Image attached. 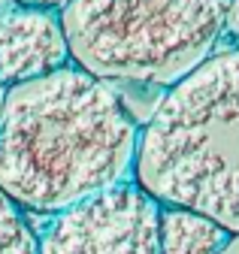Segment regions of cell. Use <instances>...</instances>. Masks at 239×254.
Instances as JSON below:
<instances>
[{
    "mask_svg": "<svg viewBox=\"0 0 239 254\" xmlns=\"http://www.w3.org/2000/svg\"><path fill=\"white\" fill-rule=\"evenodd\" d=\"M139 127L118 91L76 64L6 88L0 190L34 215H55L133 179Z\"/></svg>",
    "mask_w": 239,
    "mask_h": 254,
    "instance_id": "obj_1",
    "label": "cell"
},
{
    "mask_svg": "<svg viewBox=\"0 0 239 254\" xmlns=\"http://www.w3.org/2000/svg\"><path fill=\"white\" fill-rule=\"evenodd\" d=\"M133 182L239 230V49L176 82L139 130Z\"/></svg>",
    "mask_w": 239,
    "mask_h": 254,
    "instance_id": "obj_2",
    "label": "cell"
},
{
    "mask_svg": "<svg viewBox=\"0 0 239 254\" xmlns=\"http://www.w3.org/2000/svg\"><path fill=\"white\" fill-rule=\"evenodd\" d=\"M58 12L79 70L173 88L215 55L227 0H70Z\"/></svg>",
    "mask_w": 239,
    "mask_h": 254,
    "instance_id": "obj_3",
    "label": "cell"
},
{
    "mask_svg": "<svg viewBox=\"0 0 239 254\" xmlns=\"http://www.w3.org/2000/svg\"><path fill=\"white\" fill-rule=\"evenodd\" d=\"M37 254H161V203L133 179L103 188L46 215Z\"/></svg>",
    "mask_w": 239,
    "mask_h": 254,
    "instance_id": "obj_4",
    "label": "cell"
},
{
    "mask_svg": "<svg viewBox=\"0 0 239 254\" xmlns=\"http://www.w3.org/2000/svg\"><path fill=\"white\" fill-rule=\"evenodd\" d=\"M61 12L49 6L0 0V82L6 88L70 67Z\"/></svg>",
    "mask_w": 239,
    "mask_h": 254,
    "instance_id": "obj_5",
    "label": "cell"
},
{
    "mask_svg": "<svg viewBox=\"0 0 239 254\" xmlns=\"http://www.w3.org/2000/svg\"><path fill=\"white\" fill-rule=\"evenodd\" d=\"M233 230L185 206L161 203V254H221Z\"/></svg>",
    "mask_w": 239,
    "mask_h": 254,
    "instance_id": "obj_6",
    "label": "cell"
},
{
    "mask_svg": "<svg viewBox=\"0 0 239 254\" xmlns=\"http://www.w3.org/2000/svg\"><path fill=\"white\" fill-rule=\"evenodd\" d=\"M0 254H37V230L3 190H0Z\"/></svg>",
    "mask_w": 239,
    "mask_h": 254,
    "instance_id": "obj_7",
    "label": "cell"
},
{
    "mask_svg": "<svg viewBox=\"0 0 239 254\" xmlns=\"http://www.w3.org/2000/svg\"><path fill=\"white\" fill-rule=\"evenodd\" d=\"M224 34L239 49V0H227V15H224Z\"/></svg>",
    "mask_w": 239,
    "mask_h": 254,
    "instance_id": "obj_8",
    "label": "cell"
},
{
    "mask_svg": "<svg viewBox=\"0 0 239 254\" xmlns=\"http://www.w3.org/2000/svg\"><path fill=\"white\" fill-rule=\"evenodd\" d=\"M18 3H34V6H49V9H64L70 0H18Z\"/></svg>",
    "mask_w": 239,
    "mask_h": 254,
    "instance_id": "obj_9",
    "label": "cell"
},
{
    "mask_svg": "<svg viewBox=\"0 0 239 254\" xmlns=\"http://www.w3.org/2000/svg\"><path fill=\"white\" fill-rule=\"evenodd\" d=\"M221 254H239V233H233V239L227 242V248H224Z\"/></svg>",
    "mask_w": 239,
    "mask_h": 254,
    "instance_id": "obj_10",
    "label": "cell"
},
{
    "mask_svg": "<svg viewBox=\"0 0 239 254\" xmlns=\"http://www.w3.org/2000/svg\"><path fill=\"white\" fill-rule=\"evenodd\" d=\"M3 100H6V85L0 82V115H3Z\"/></svg>",
    "mask_w": 239,
    "mask_h": 254,
    "instance_id": "obj_11",
    "label": "cell"
}]
</instances>
